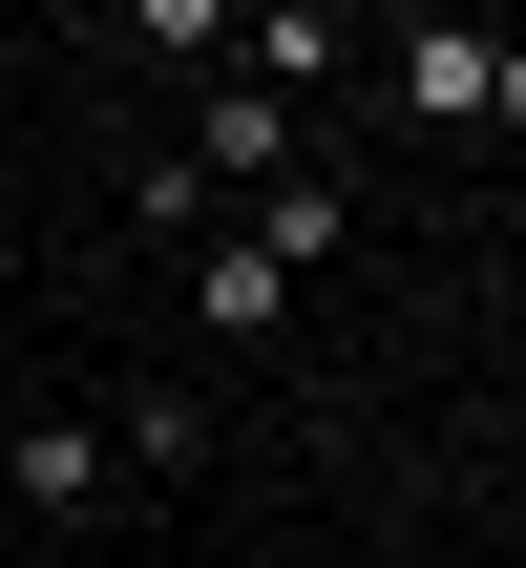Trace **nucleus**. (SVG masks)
Listing matches in <instances>:
<instances>
[{
	"label": "nucleus",
	"mask_w": 526,
	"mask_h": 568,
	"mask_svg": "<svg viewBox=\"0 0 526 568\" xmlns=\"http://www.w3.org/2000/svg\"><path fill=\"white\" fill-rule=\"evenodd\" d=\"M211 211H253V190H295L316 169V105H274V84H190V148H169Z\"/></svg>",
	"instance_id": "obj_1"
},
{
	"label": "nucleus",
	"mask_w": 526,
	"mask_h": 568,
	"mask_svg": "<svg viewBox=\"0 0 526 568\" xmlns=\"http://www.w3.org/2000/svg\"><path fill=\"white\" fill-rule=\"evenodd\" d=\"M485 84H506V21H401L380 42V105H422V126H485Z\"/></svg>",
	"instance_id": "obj_2"
},
{
	"label": "nucleus",
	"mask_w": 526,
	"mask_h": 568,
	"mask_svg": "<svg viewBox=\"0 0 526 568\" xmlns=\"http://www.w3.org/2000/svg\"><path fill=\"white\" fill-rule=\"evenodd\" d=\"M105 485H127V464H105V422H21V485H0V506H21V527H84Z\"/></svg>",
	"instance_id": "obj_3"
},
{
	"label": "nucleus",
	"mask_w": 526,
	"mask_h": 568,
	"mask_svg": "<svg viewBox=\"0 0 526 568\" xmlns=\"http://www.w3.org/2000/svg\"><path fill=\"white\" fill-rule=\"evenodd\" d=\"M337 63H358V42H337L316 0H274V21H232V84H274V105H316Z\"/></svg>",
	"instance_id": "obj_4"
},
{
	"label": "nucleus",
	"mask_w": 526,
	"mask_h": 568,
	"mask_svg": "<svg viewBox=\"0 0 526 568\" xmlns=\"http://www.w3.org/2000/svg\"><path fill=\"white\" fill-rule=\"evenodd\" d=\"M232 232H253L274 274H316V253H358V190H337V169H295V190H253Z\"/></svg>",
	"instance_id": "obj_5"
},
{
	"label": "nucleus",
	"mask_w": 526,
	"mask_h": 568,
	"mask_svg": "<svg viewBox=\"0 0 526 568\" xmlns=\"http://www.w3.org/2000/svg\"><path fill=\"white\" fill-rule=\"evenodd\" d=\"M274 316H295V274H274L253 232H211V253H190V337H274Z\"/></svg>",
	"instance_id": "obj_6"
},
{
	"label": "nucleus",
	"mask_w": 526,
	"mask_h": 568,
	"mask_svg": "<svg viewBox=\"0 0 526 568\" xmlns=\"http://www.w3.org/2000/svg\"><path fill=\"white\" fill-rule=\"evenodd\" d=\"M105 464H127V485H190V464H211V400H127Z\"/></svg>",
	"instance_id": "obj_7"
},
{
	"label": "nucleus",
	"mask_w": 526,
	"mask_h": 568,
	"mask_svg": "<svg viewBox=\"0 0 526 568\" xmlns=\"http://www.w3.org/2000/svg\"><path fill=\"white\" fill-rule=\"evenodd\" d=\"M485 148H526V42H506V84H485Z\"/></svg>",
	"instance_id": "obj_8"
},
{
	"label": "nucleus",
	"mask_w": 526,
	"mask_h": 568,
	"mask_svg": "<svg viewBox=\"0 0 526 568\" xmlns=\"http://www.w3.org/2000/svg\"><path fill=\"white\" fill-rule=\"evenodd\" d=\"M0 568H21V506H0Z\"/></svg>",
	"instance_id": "obj_9"
}]
</instances>
